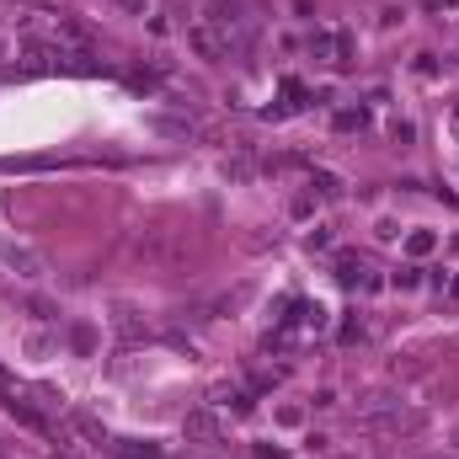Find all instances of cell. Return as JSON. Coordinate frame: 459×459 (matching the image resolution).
Wrapping results in <instances>:
<instances>
[{
    "mask_svg": "<svg viewBox=\"0 0 459 459\" xmlns=\"http://www.w3.org/2000/svg\"><path fill=\"white\" fill-rule=\"evenodd\" d=\"M6 262L11 267H22V278H43V262H37L27 246H6Z\"/></svg>",
    "mask_w": 459,
    "mask_h": 459,
    "instance_id": "7a4b0ae2",
    "label": "cell"
},
{
    "mask_svg": "<svg viewBox=\"0 0 459 459\" xmlns=\"http://www.w3.org/2000/svg\"><path fill=\"white\" fill-rule=\"evenodd\" d=\"M262 459H289V454H278V448H262Z\"/></svg>",
    "mask_w": 459,
    "mask_h": 459,
    "instance_id": "ba28073f",
    "label": "cell"
},
{
    "mask_svg": "<svg viewBox=\"0 0 459 459\" xmlns=\"http://www.w3.org/2000/svg\"><path fill=\"white\" fill-rule=\"evenodd\" d=\"M310 193H321V198H342V177H331V171H315V177H310Z\"/></svg>",
    "mask_w": 459,
    "mask_h": 459,
    "instance_id": "3957f363",
    "label": "cell"
},
{
    "mask_svg": "<svg viewBox=\"0 0 459 459\" xmlns=\"http://www.w3.org/2000/svg\"><path fill=\"white\" fill-rule=\"evenodd\" d=\"M54 459H70V454H54Z\"/></svg>",
    "mask_w": 459,
    "mask_h": 459,
    "instance_id": "9c48e42d",
    "label": "cell"
},
{
    "mask_svg": "<svg viewBox=\"0 0 459 459\" xmlns=\"http://www.w3.org/2000/svg\"><path fill=\"white\" fill-rule=\"evenodd\" d=\"M411 251L427 256V251H433V235H427V230H417V235H411Z\"/></svg>",
    "mask_w": 459,
    "mask_h": 459,
    "instance_id": "8992f818",
    "label": "cell"
},
{
    "mask_svg": "<svg viewBox=\"0 0 459 459\" xmlns=\"http://www.w3.org/2000/svg\"><path fill=\"white\" fill-rule=\"evenodd\" d=\"M363 123H369V112H337V129H363Z\"/></svg>",
    "mask_w": 459,
    "mask_h": 459,
    "instance_id": "5b68a950",
    "label": "cell"
},
{
    "mask_svg": "<svg viewBox=\"0 0 459 459\" xmlns=\"http://www.w3.org/2000/svg\"><path fill=\"white\" fill-rule=\"evenodd\" d=\"M395 289H417V267H400V273H395Z\"/></svg>",
    "mask_w": 459,
    "mask_h": 459,
    "instance_id": "52a82bcc",
    "label": "cell"
},
{
    "mask_svg": "<svg viewBox=\"0 0 459 459\" xmlns=\"http://www.w3.org/2000/svg\"><path fill=\"white\" fill-rule=\"evenodd\" d=\"M187 433L208 438V433H214V417H208V411H198V417H187Z\"/></svg>",
    "mask_w": 459,
    "mask_h": 459,
    "instance_id": "277c9868",
    "label": "cell"
},
{
    "mask_svg": "<svg viewBox=\"0 0 459 459\" xmlns=\"http://www.w3.org/2000/svg\"><path fill=\"white\" fill-rule=\"evenodd\" d=\"M337 278L347 283V289H358V283H374L369 273H363V262H358L352 251H342V256H337Z\"/></svg>",
    "mask_w": 459,
    "mask_h": 459,
    "instance_id": "6da1fadb",
    "label": "cell"
}]
</instances>
